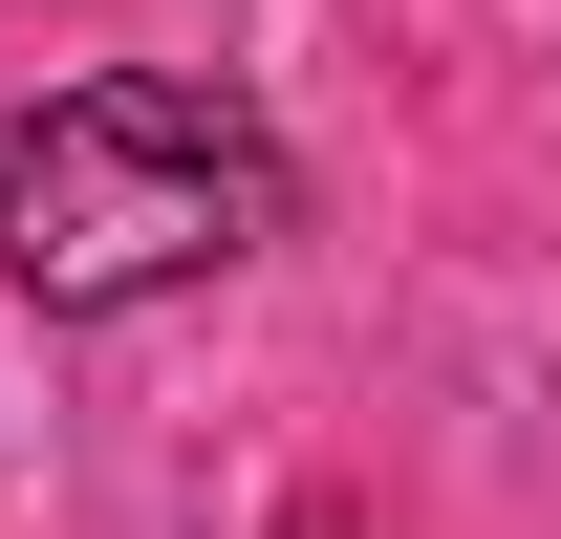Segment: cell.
<instances>
[{
    "label": "cell",
    "instance_id": "obj_1",
    "mask_svg": "<svg viewBox=\"0 0 561 539\" xmlns=\"http://www.w3.org/2000/svg\"><path fill=\"white\" fill-rule=\"evenodd\" d=\"M280 216V151L216 108V87H44L22 130H0V280L44 302V324H130L173 280H216L238 238Z\"/></svg>",
    "mask_w": 561,
    "mask_h": 539
},
{
    "label": "cell",
    "instance_id": "obj_2",
    "mask_svg": "<svg viewBox=\"0 0 561 539\" xmlns=\"http://www.w3.org/2000/svg\"><path fill=\"white\" fill-rule=\"evenodd\" d=\"M302 539H346V518H302Z\"/></svg>",
    "mask_w": 561,
    "mask_h": 539
}]
</instances>
